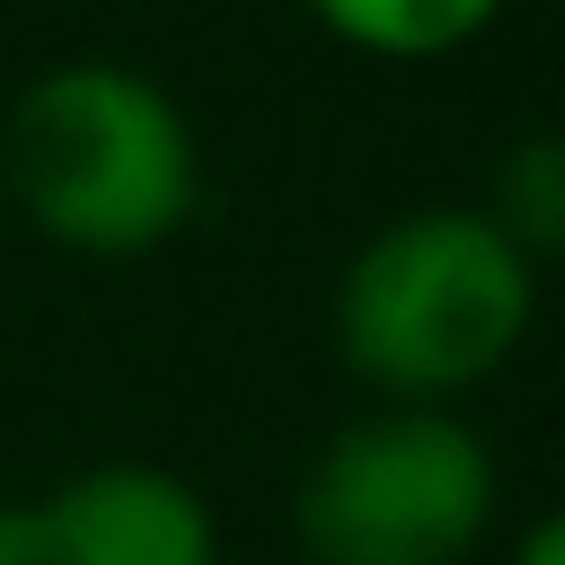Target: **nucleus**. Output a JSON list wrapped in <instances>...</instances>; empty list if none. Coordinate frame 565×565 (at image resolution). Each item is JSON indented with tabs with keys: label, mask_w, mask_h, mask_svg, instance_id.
I'll return each instance as SVG.
<instances>
[{
	"label": "nucleus",
	"mask_w": 565,
	"mask_h": 565,
	"mask_svg": "<svg viewBox=\"0 0 565 565\" xmlns=\"http://www.w3.org/2000/svg\"><path fill=\"white\" fill-rule=\"evenodd\" d=\"M194 124L132 62H53L0 124V203L71 256H150L194 221Z\"/></svg>",
	"instance_id": "f257e3e1"
},
{
	"label": "nucleus",
	"mask_w": 565,
	"mask_h": 565,
	"mask_svg": "<svg viewBox=\"0 0 565 565\" xmlns=\"http://www.w3.org/2000/svg\"><path fill=\"white\" fill-rule=\"evenodd\" d=\"M539 309V265L486 221V203H424L380 221L335 274V362L388 406H450L494 380Z\"/></svg>",
	"instance_id": "f03ea898"
},
{
	"label": "nucleus",
	"mask_w": 565,
	"mask_h": 565,
	"mask_svg": "<svg viewBox=\"0 0 565 565\" xmlns=\"http://www.w3.org/2000/svg\"><path fill=\"white\" fill-rule=\"evenodd\" d=\"M291 530L318 565H459L494 530V450L450 406H371L300 468Z\"/></svg>",
	"instance_id": "7ed1b4c3"
},
{
	"label": "nucleus",
	"mask_w": 565,
	"mask_h": 565,
	"mask_svg": "<svg viewBox=\"0 0 565 565\" xmlns=\"http://www.w3.org/2000/svg\"><path fill=\"white\" fill-rule=\"evenodd\" d=\"M26 565H221L212 503L150 459H97L18 512Z\"/></svg>",
	"instance_id": "20e7f679"
},
{
	"label": "nucleus",
	"mask_w": 565,
	"mask_h": 565,
	"mask_svg": "<svg viewBox=\"0 0 565 565\" xmlns=\"http://www.w3.org/2000/svg\"><path fill=\"white\" fill-rule=\"evenodd\" d=\"M309 18L353 53L433 62V53H459L468 35H486L503 18V0H309Z\"/></svg>",
	"instance_id": "39448f33"
},
{
	"label": "nucleus",
	"mask_w": 565,
	"mask_h": 565,
	"mask_svg": "<svg viewBox=\"0 0 565 565\" xmlns=\"http://www.w3.org/2000/svg\"><path fill=\"white\" fill-rule=\"evenodd\" d=\"M486 221L539 265L556 238H565V159H556V132L547 124H530L512 150H503V168H494V203H486Z\"/></svg>",
	"instance_id": "423d86ee"
},
{
	"label": "nucleus",
	"mask_w": 565,
	"mask_h": 565,
	"mask_svg": "<svg viewBox=\"0 0 565 565\" xmlns=\"http://www.w3.org/2000/svg\"><path fill=\"white\" fill-rule=\"evenodd\" d=\"M503 565H565V530H556V521L539 512V521H530V530L512 539V556H503Z\"/></svg>",
	"instance_id": "0eeeda50"
},
{
	"label": "nucleus",
	"mask_w": 565,
	"mask_h": 565,
	"mask_svg": "<svg viewBox=\"0 0 565 565\" xmlns=\"http://www.w3.org/2000/svg\"><path fill=\"white\" fill-rule=\"evenodd\" d=\"M0 565H26L18 556V512H0Z\"/></svg>",
	"instance_id": "6e6552de"
},
{
	"label": "nucleus",
	"mask_w": 565,
	"mask_h": 565,
	"mask_svg": "<svg viewBox=\"0 0 565 565\" xmlns=\"http://www.w3.org/2000/svg\"><path fill=\"white\" fill-rule=\"evenodd\" d=\"M0 212H9V203H0Z\"/></svg>",
	"instance_id": "1a4fd4ad"
}]
</instances>
